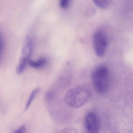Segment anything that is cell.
I'll list each match as a JSON object with an SVG mask.
<instances>
[{
  "label": "cell",
  "mask_w": 133,
  "mask_h": 133,
  "mask_svg": "<svg viewBox=\"0 0 133 133\" xmlns=\"http://www.w3.org/2000/svg\"><path fill=\"white\" fill-rule=\"evenodd\" d=\"M4 39H3V36L1 35V57H2V55L4 52Z\"/></svg>",
  "instance_id": "cell-13"
},
{
  "label": "cell",
  "mask_w": 133,
  "mask_h": 133,
  "mask_svg": "<svg viewBox=\"0 0 133 133\" xmlns=\"http://www.w3.org/2000/svg\"><path fill=\"white\" fill-rule=\"evenodd\" d=\"M59 132H61V133H77L78 131L77 129L74 127H70L66 128L63 130H61Z\"/></svg>",
  "instance_id": "cell-10"
},
{
  "label": "cell",
  "mask_w": 133,
  "mask_h": 133,
  "mask_svg": "<svg viewBox=\"0 0 133 133\" xmlns=\"http://www.w3.org/2000/svg\"><path fill=\"white\" fill-rule=\"evenodd\" d=\"M40 91V88H37L35 89L32 91L31 92L28 99L26 103V106H25V110H27L29 109L30 106L31 105L32 102L34 100V99L36 97L37 95L38 94Z\"/></svg>",
  "instance_id": "cell-7"
},
{
  "label": "cell",
  "mask_w": 133,
  "mask_h": 133,
  "mask_svg": "<svg viewBox=\"0 0 133 133\" xmlns=\"http://www.w3.org/2000/svg\"><path fill=\"white\" fill-rule=\"evenodd\" d=\"M91 96V92L88 88L82 86L75 87L66 92L64 102L70 107L80 108L86 104Z\"/></svg>",
  "instance_id": "cell-1"
},
{
  "label": "cell",
  "mask_w": 133,
  "mask_h": 133,
  "mask_svg": "<svg viewBox=\"0 0 133 133\" xmlns=\"http://www.w3.org/2000/svg\"><path fill=\"white\" fill-rule=\"evenodd\" d=\"M46 59L45 58H41L36 61L29 60V64L31 67L35 69H40L43 67L46 64Z\"/></svg>",
  "instance_id": "cell-6"
},
{
  "label": "cell",
  "mask_w": 133,
  "mask_h": 133,
  "mask_svg": "<svg viewBox=\"0 0 133 133\" xmlns=\"http://www.w3.org/2000/svg\"><path fill=\"white\" fill-rule=\"evenodd\" d=\"M54 94L53 92L51 90H49L46 93L45 96V99L46 100V102H50L52 99Z\"/></svg>",
  "instance_id": "cell-11"
},
{
  "label": "cell",
  "mask_w": 133,
  "mask_h": 133,
  "mask_svg": "<svg viewBox=\"0 0 133 133\" xmlns=\"http://www.w3.org/2000/svg\"><path fill=\"white\" fill-rule=\"evenodd\" d=\"M93 48L96 55L99 57L105 54L108 46V39L106 34L99 30L94 33L92 39Z\"/></svg>",
  "instance_id": "cell-4"
},
{
  "label": "cell",
  "mask_w": 133,
  "mask_h": 133,
  "mask_svg": "<svg viewBox=\"0 0 133 133\" xmlns=\"http://www.w3.org/2000/svg\"><path fill=\"white\" fill-rule=\"evenodd\" d=\"M84 125L88 133L98 132L100 130V123L97 114L93 111L88 112L85 117Z\"/></svg>",
  "instance_id": "cell-5"
},
{
  "label": "cell",
  "mask_w": 133,
  "mask_h": 133,
  "mask_svg": "<svg viewBox=\"0 0 133 133\" xmlns=\"http://www.w3.org/2000/svg\"><path fill=\"white\" fill-rule=\"evenodd\" d=\"M26 128L24 125H22L17 130H15L14 133H24L26 132Z\"/></svg>",
  "instance_id": "cell-12"
},
{
  "label": "cell",
  "mask_w": 133,
  "mask_h": 133,
  "mask_svg": "<svg viewBox=\"0 0 133 133\" xmlns=\"http://www.w3.org/2000/svg\"><path fill=\"white\" fill-rule=\"evenodd\" d=\"M92 1L98 7L105 8L108 6L110 0H92Z\"/></svg>",
  "instance_id": "cell-8"
},
{
  "label": "cell",
  "mask_w": 133,
  "mask_h": 133,
  "mask_svg": "<svg viewBox=\"0 0 133 133\" xmlns=\"http://www.w3.org/2000/svg\"><path fill=\"white\" fill-rule=\"evenodd\" d=\"M92 81L93 87L98 93H106L110 85L109 71L108 68L104 65L96 68L92 72Z\"/></svg>",
  "instance_id": "cell-2"
},
{
  "label": "cell",
  "mask_w": 133,
  "mask_h": 133,
  "mask_svg": "<svg viewBox=\"0 0 133 133\" xmlns=\"http://www.w3.org/2000/svg\"><path fill=\"white\" fill-rule=\"evenodd\" d=\"M71 0H59V5L62 9H66L70 5Z\"/></svg>",
  "instance_id": "cell-9"
},
{
  "label": "cell",
  "mask_w": 133,
  "mask_h": 133,
  "mask_svg": "<svg viewBox=\"0 0 133 133\" xmlns=\"http://www.w3.org/2000/svg\"><path fill=\"white\" fill-rule=\"evenodd\" d=\"M32 50V42L29 36L26 37L24 42L20 60L17 66L16 72L18 75H21L24 71L27 64L29 62Z\"/></svg>",
  "instance_id": "cell-3"
}]
</instances>
